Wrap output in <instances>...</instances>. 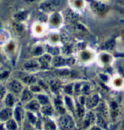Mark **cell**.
Masks as SVG:
<instances>
[{
    "mask_svg": "<svg viewBox=\"0 0 124 130\" xmlns=\"http://www.w3.org/2000/svg\"><path fill=\"white\" fill-rule=\"evenodd\" d=\"M94 121H96V116L92 112H89L88 114L86 116V119H85V124L86 126H89L92 124L94 123Z\"/></svg>",
    "mask_w": 124,
    "mask_h": 130,
    "instance_id": "obj_6",
    "label": "cell"
},
{
    "mask_svg": "<svg viewBox=\"0 0 124 130\" xmlns=\"http://www.w3.org/2000/svg\"><path fill=\"white\" fill-rule=\"evenodd\" d=\"M32 98V94L30 91L28 89H25L22 94V101L23 102H27Z\"/></svg>",
    "mask_w": 124,
    "mask_h": 130,
    "instance_id": "obj_9",
    "label": "cell"
},
{
    "mask_svg": "<svg viewBox=\"0 0 124 130\" xmlns=\"http://www.w3.org/2000/svg\"><path fill=\"white\" fill-rule=\"evenodd\" d=\"M0 130H2V127L0 128Z\"/></svg>",
    "mask_w": 124,
    "mask_h": 130,
    "instance_id": "obj_31",
    "label": "cell"
},
{
    "mask_svg": "<svg viewBox=\"0 0 124 130\" xmlns=\"http://www.w3.org/2000/svg\"><path fill=\"white\" fill-rule=\"evenodd\" d=\"M92 10L97 15H104L109 10V6L99 0H89Z\"/></svg>",
    "mask_w": 124,
    "mask_h": 130,
    "instance_id": "obj_1",
    "label": "cell"
},
{
    "mask_svg": "<svg viewBox=\"0 0 124 130\" xmlns=\"http://www.w3.org/2000/svg\"><path fill=\"white\" fill-rule=\"evenodd\" d=\"M78 113L79 114L80 116H82L84 114V110L82 106H81V105H78Z\"/></svg>",
    "mask_w": 124,
    "mask_h": 130,
    "instance_id": "obj_22",
    "label": "cell"
},
{
    "mask_svg": "<svg viewBox=\"0 0 124 130\" xmlns=\"http://www.w3.org/2000/svg\"><path fill=\"white\" fill-rule=\"evenodd\" d=\"M9 87L10 89L11 90L14 92V93H20L21 91H22V89H23V86L19 82L14 80L12 82H11L10 84H9Z\"/></svg>",
    "mask_w": 124,
    "mask_h": 130,
    "instance_id": "obj_4",
    "label": "cell"
},
{
    "mask_svg": "<svg viewBox=\"0 0 124 130\" xmlns=\"http://www.w3.org/2000/svg\"><path fill=\"white\" fill-rule=\"evenodd\" d=\"M65 60H63L62 57H57L54 59V64L55 66H62L65 64Z\"/></svg>",
    "mask_w": 124,
    "mask_h": 130,
    "instance_id": "obj_13",
    "label": "cell"
},
{
    "mask_svg": "<svg viewBox=\"0 0 124 130\" xmlns=\"http://www.w3.org/2000/svg\"><path fill=\"white\" fill-rule=\"evenodd\" d=\"M47 127H49V130H55V124L52 123V122H50V123H49V124H47Z\"/></svg>",
    "mask_w": 124,
    "mask_h": 130,
    "instance_id": "obj_24",
    "label": "cell"
},
{
    "mask_svg": "<svg viewBox=\"0 0 124 130\" xmlns=\"http://www.w3.org/2000/svg\"><path fill=\"white\" fill-rule=\"evenodd\" d=\"M123 130H124V126H123Z\"/></svg>",
    "mask_w": 124,
    "mask_h": 130,
    "instance_id": "obj_32",
    "label": "cell"
},
{
    "mask_svg": "<svg viewBox=\"0 0 124 130\" xmlns=\"http://www.w3.org/2000/svg\"><path fill=\"white\" fill-rule=\"evenodd\" d=\"M39 101H40L41 104L43 105L47 104L48 103V98L47 97H45L44 95H39Z\"/></svg>",
    "mask_w": 124,
    "mask_h": 130,
    "instance_id": "obj_19",
    "label": "cell"
},
{
    "mask_svg": "<svg viewBox=\"0 0 124 130\" xmlns=\"http://www.w3.org/2000/svg\"><path fill=\"white\" fill-rule=\"evenodd\" d=\"M99 103V97L97 95H93L89 98L86 101V105L88 108H94Z\"/></svg>",
    "mask_w": 124,
    "mask_h": 130,
    "instance_id": "obj_5",
    "label": "cell"
},
{
    "mask_svg": "<svg viewBox=\"0 0 124 130\" xmlns=\"http://www.w3.org/2000/svg\"><path fill=\"white\" fill-rule=\"evenodd\" d=\"M38 66V63L34 61H31L28 62V63H26L25 65V67L26 68H35Z\"/></svg>",
    "mask_w": 124,
    "mask_h": 130,
    "instance_id": "obj_17",
    "label": "cell"
},
{
    "mask_svg": "<svg viewBox=\"0 0 124 130\" xmlns=\"http://www.w3.org/2000/svg\"><path fill=\"white\" fill-rule=\"evenodd\" d=\"M31 90L32 91H35V92H39L41 90V89L39 88L38 86H36V85H33L31 87Z\"/></svg>",
    "mask_w": 124,
    "mask_h": 130,
    "instance_id": "obj_25",
    "label": "cell"
},
{
    "mask_svg": "<svg viewBox=\"0 0 124 130\" xmlns=\"http://www.w3.org/2000/svg\"><path fill=\"white\" fill-rule=\"evenodd\" d=\"M24 130H31V129H29V127H28L27 126H25V129H24Z\"/></svg>",
    "mask_w": 124,
    "mask_h": 130,
    "instance_id": "obj_30",
    "label": "cell"
},
{
    "mask_svg": "<svg viewBox=\"0 0 124 130\" xmlns=\"http://www.w3.org/2000/svg\"><path fill=\"white\" fill-rule=\"evenodd\" d=\"M14 27L15 28V30L17 32H19V33H21V32H23V31L24 30L23 29V27L21 26V24H19L18 23H14Z\"/></svg>",
    "mask_w": 124,
    "mask_h": 130,
    "instance_id": "obj_20",
    "label": "cell"
},
{
    "mask_svg": "<svg viewBox=\"0 0 124 130\" xmlns=\"http://www.w3.org/2000/svg\"><path fill=\"white\" fill-rule=\"evenodd\" d=\"M27 15H28L27 12H18L16 14L15 18L17 21H23V20L26 19Z\"/></svg>",
    "mask_w": 124,
    "mask_h": 130,
    "instance_id": "obj_10",
    "label": "cell"
},
{
    "mask_svg": "<svg viewBox=\"0 0 124 130\" xmlns=\"http://www.w3.org/2000/svg\"><path fill=\"white\" fill-rule=\"evenodd\" d=\"M5 103L8 106H12V105L14 104V98H13L12 94H9L6 97Z\"/></svg>",
    "mask_w": 124,
    "mask_h": 130,
    "instance_id": "obj_12",
    "label": "cell"
},
{
    "mask_svg": "<svg viewBox=\"0 0 124 130\" xmlns=\"http://www.w3.org/2000/svg\"><path fill=\"white\" fill-rule=\"evenodd\" d=\"M97 123L99 127H102V128H105L106 127V121H105V119L103 116H102L101 115L97 114Z\"/></svg>",
    "mask_w": 124,
    "mask_h": 130,
    "instance_id": "obj_8",
    "label": "cell"
},
{
    "mask_svg": "<svg viewBox=\"0 0 124 130\" xmlns=\"http://www.w3.org/2000/svg\"><path fill=\"white\" fill-rule=\"evenodd\" d=\"M28 118H29V120H30L31 122H32V123L35 122V117L31 113H28Z\"/></svg>",
    "mask_w": 124,
    "mask_h": 130,
    "instance_id": "obj_26",
    "label": "cell"
},
{
    "mask_svg": "<svg viewBox=\"0 0 124 130\" xmlns=\"http://www.w3.org/2000/svg\"><path fill=\"white\" fill-rule=\"evenodd\" d=\"M90 130H101V129L99 126H93V127L91 128Z\"/></svg>",
    "mask_w": 124,
    "mask_h": 130,
    "instance_id": "obj_29",
    "label": "cell"
},
{
    "mask_svg": "<svg viewBox=\"0 0 124 130\" xmlns=\"http://www.w3.org/2000/svg\"><path fill=\"white\" fill-rule=\"evenodd\" d=\"M23 82H25L26 83L28 84H33L36 82V78L33 76H25L23 78Z\"/></svg>",
    "mask_w": 124,
    "mask_h": 130,
    "instance_id": "obj_14",
    "label": "cell"
},
{
    "mask_svg": "<svg viewBox=\"0 0 124 130\" xmlns=\"http://www.w3.org/2000/svg\"><path fill=\"white\" fill-rule=\"evenodd\" d=\"M50 60H51L50 56H49V55H44V56H43L40 59V62H41V64H42L43 66H48V63L49 62Z\"/></svg>",
    "mask_w": 124,
    "mask_h": 130,
    "instance_id": "obj_11",
    "label": "cell"
},
{
    "mask_svg": "<svg viewBox=\"0 0 124 130\" xmlns=\"http://www.w3.org/2000/svg\"><path fill=\"white\" fill-rule=\"evenodd\" d=\"M7 128L10 130H14L16 129V124L13 120H10L7 122Z\"/></svg>",
    "mask_w": 124,
    "mask_h": 130,
    "instance_id": "obj_16",
    "label": "cell"
},
{
    "mask_svg": "<svg viewBox=\"0 0 124 130\" xmlns=\"http://www.w3.org/2000/svg\"><path fill=\"white\" fill-rule=\"evenodd\" d=\"M7 76H8V72H4L3 73H1V74H0V78H1V79L5 78Z\"/></svg>",
    "mask_w": 124,
    "mask_h": 130,
    "instance_id": "obj_28",
    "label": "cell"
},
{
    "mask_svg": "<svg viewBox=\"0 0 124 130\" xmlns=\"http://www.w3.org/2000/svg\"><path fill=\"white\" fill-rule=\"evenodd\" d=\"M21 109L20 108H18L16 110V119L18 120V121H21Z\"/></svg>",
    "mask_w": 124,
    "mask_h": 130,
    "instance_id": "obj_21",
    "label": "cell"
},
{
    "mask_svg": "<svg viewBox=\"0 0 124 130\" xmlns=\"http://www.w3.org/2000/svg\"><path fill=\"white\" fill-rule=\"evenodd\" d=\"M59 124L62 130H70L72 129L74 123L73 121L71 119V117H70L69 116H63L60 118V119L59 121Z\"/></svg>",
    "mask_w": 124,
    "mask_h": 130,
    "instance_id": "obj_2",
    "label": "cell"
},
{
    "mask_svg": "<svg viewBox=\"0 0 124 130\" xmlns=\"http://www.w3.org/2000/svg\"><path fill=\"white\" fill-rule=\"evenodd\" d=\"M28 107L30 108V109L32 110H38L39 108V105L38 104V103L36 101H31V103L28 104Z\"/></svg>",
    "mask_w": 124,
    "mask_h": 130,
    "instance_id": "obj_15",
    "label": "cell"
},
{
    "mask_svg": "<svg viewBox=\"0 0 124 130\" xmlns=\"http://www.w3.org/2000/svg\"><path fill=\"white\" fill-rule=\"evenodd\" d=\"M101 60H102V62H105V63H108V62H109V56L107 55L106 58H104V55H102V56L101 57Z\"/></svg>",
    "mask_w": 124,
    "mask_h": 130,
    "instance_id": "obj_27",
    "label": "cell"
},
{
    "mask_svg": "<svg viewBox=\"0 0 124 130\" xmlns=\"http://www.w3.org/2000/svg\"><path fill=\"white\" fill-rule=\"evenodd\" d=\"M42 111H43V113H45V114H51L52 113V107L49 106V105L44 106V107L42 108Z\"/></svg>",
    "mask_w": 124,
    "mask_h": 130,
    "instance_id": "obj_18",
    "label": "cell"
},
{
    "mask_svg": "<svg viewBox=\"0 0 124 130\" xmlns=\"http://www.w3.org/2000/svg\"><path fill=\"white\" fill-rule=\"evenodd\" d=\"M60 5L59 0H47L41 3L40 7L45 12H51L55 10Z\"/></svg>",
    "mask_w": 124,
    "mask_h": 130,
    "instance_id": "obj_3",
    "label": "cell"
},
{
    "mask_svg": "<svg viewBox=\"0 0 124 130\" xmlns=\"http://www.w3.org/2000/svg\"><path fill=\"white\" fill-rule=\"evenodd\" d=\"M12 116V110L10 108H6L2 110L0 113V119L2 120H6L10 119Z\"/></svg>",
    "mask_w": 124,
    "mask_h": 130,
    "instance_id": "obj_7",
    "label": "cell"
},
{
    "mask_svg": "<svg viewBox=\"0 0 124 130\" xmlns=\"http://www.w3.org/2000/svg\"><path fill=\"white\" fill-rule=\"evenodd\" d=\"M65 100H66V103L67 104V105H68V106H70L69 108H70L71 109H73V104H72V101H71V100L69 98H66Z\"/></svg>",
    "mask_w": 124,
    "mask_h": 130,
    "instance_id": "obj_23",
    "label": "cell"
}]
</instances>
